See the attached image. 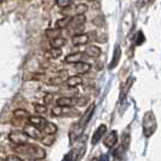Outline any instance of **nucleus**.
<instances>
[{
	"instance_id": "obj_27",
	"label": "nucleus",
	"mask_w": 161,
	"mask_h": 161,
	"mask_svg": "<svg viewBox=\"0 0 161 161\" xmlns=\"http://www.w3.org/2000/svg\"><path fill=\"white\" fill-rule=\"evenodd\" d=\"M57 6H59V8H67L68 6H70L73 4V1H70V0H58V1H56Z\"/></svg>"
},
{
	"instance_id": "obj_22",
	"label": "nucleus",
	"mask_w": 161,
	"mask_h": 161,
	"mask_svg": "<svg viewBox=\"0 0 161 161\" xmlns=\"http://www.w3.org/2000/svg\"><path fill=\"white\" fill-rule=\"evenodd\" d=\"M91 69V65L86 62H79L75 64V70L79 73V74H85V73H89Z\"/></svg>"
},
{
	"instance_id": "obj_11",
	"label": "nucleus",
	"mask_w": 161,
	"mask_h": 161,
	"mask_svg": "<svg viewBox=\"0 0 161 161\" xmlns=\"http://www.w3.org/2000/svg\"><path fill=\"white\" fill-rule=\"evenodd\" d=\"M57 105L58 107H69L72 108L74 104L78 103V99L75 97H61L57 99Z\"/></svg>"
},
{
	"instance_id": "obj_13",
	"label": "nucleus",
	"mask_w": 161,
	"mask_h": 161,
	"mask_svg": "<svg viewBox=\"0 0 161 161\" xmlns=\"http://www.w3.org/2000/svg\"><path fill=\"white\" fill-rule=\"evenodd\" d=\"M85 53L84 52H76V53H70V55H68V56L65 57V63H74V64H76V63H79V62H82V59L85 58Z\"/></svg>"
},
{
	"instance_id": "obj_33",
	"label": "nucleus",
	"mask_w": 161,
	"mask_h": 161,
	"mask_svg": "<svg viewBox=\"0 0 161 161\" xmlns=\"http://www.w3.org/2000/svg\"><path fill=\"white\" fill-rule=\"evenodd\" d=\"M22 161H36V160H34V159H28V158H27V159H24V160H22Z\"/></svg>"
},
{
	"instance_id": "obj_29",
	"label": "nucleus",
	"mask_w": 161,
	"mask_h": 161,
	"mask_svg": "<svg viewBox=\"0 0 161 161\" xmlns=\"http://www.w3.org/2000/svg\"><path fill=\"white\" fill-rule=\"evenodd\" d=\"M144 42V34L142 32L137 33V39H136V44L137 45H142Z\"/></svg>"
},
{
	"instance_id": "obj_14",
	"label": "nucleus",
	"mask_w": 161,
	"mask_h": 161,
	"mask_svg": "<svg viewBox=\"0 0 161 161\" xmlns=\"http://www.w3.org/2000/svg\"><path fill=\"white\" fill-rule=\"evenodd\" d=\"M82 132H84V130H81L80 127H78L74 124V126H73L70 132H69V142H70V144H73L74 142H76L82 136Z\"/></svg>"
},
{
	"instance_id": "obj_17",
	"label": "nucleus",
	"mask_w": 161,
	"mask_h": 161,
	"mask_svg": "<svg viewBox=\"0 0 161 161\" xmlns=\"http://www.w3.org/2000/svg\"><path fill=\"white\" fill-rule=\"evenodd\" d=\"M120 57H121V48L119 45H116L115 46V50H114V55H113V58H112V62L109 63V69H114L118 63H119V61H120Z\"/></svg>"
},
{
	"instance_id": "obj_4",
	"label": "nucleus",
	"mask_w": 161,
	"mask_h": 161,
	"mask_svg": "<svg viewBox=\"0 0 161 161\" xmlns=\"http://www.w3.org/2000/svg\"><path fill=\"white\" fill-rule=\"evenodd\" d=\"M22 132H23L28 138H32V139H35V141H40L41 138H42V135H41L40 130H38L35 126L31 125L29 122L24 125Z\"/></svg>"
},
{
	"instance_id": "obj_28",
	"label": "nucleus",
	"mask_w": 161,
	"mask_h": 161,
	"mask_svg": "<svg viewBox=\"0 0 161 161\" xmlns=\"http://www.w3.org/2000/svg\"><path fill=\"white\" fill-rule=\"evenodd\" d=\"M48 55H50V57H52V58H58V57L62 55V50L61 48H51L50 52H48Z\"/></svg>"
},
{
	"instance_id": "obj_18",
	"label": "nucleus",
	"mask_w": 161,
	"mask_h": 161,
	"mask_svg": "<svg viewBox=\"0 0 161 161\" xmlns=\"http://www.w3.org/2000/svg\"><path fill=\"white\" fill-rule=\"evenodd\" d=\"M82 78L81 76H78V75H74V76H69L67 80H65V84L67 86L69 87H75V86H79L82 84Z\"/></svg>"
},
{
	"instance_id": "obj_16",
	"label": "nucleus",
	"mask_w": 161,
	"mask_h": 161,
	"mask_svg": "<svg viewBox=\"0 0 161 161\" xmlns=\"http://www.w3.org/2000/svg\"><path fill=\"white\" fill-rule=\"evenodd\" d=\"M133 81H135V79H133L132 76H130L129 79L126 80V82L122 85V87H121V91H120V101L125 99V97H126V95H127V92H129L130 90H131V86H132Z\"/></svg>"
},
{
	"instance_id": "obj_1",
	"label": "nucleus",
	"mask_w": 161,
	"mask_h": 161,
	"mask_svg": "<svg viewBox=\"0 0 161 161\" xmlns=\"http://www.w3.org/2000/svg\"><path fill=\"white\" fill-rule=\"evenodd\" d=\"M14 150L16 153L21 154V155H24L27 156L28 159H44L46 156V152L45 149H42L41 147L39 145H35V144H22V145H18V147H15Z\"/></svg>"
},
{
	"instance_id": "obj_7",
	"label": "nucleus",
	"mask_w": 161,
	"mask_h": 161,
	"mask_svg": "<svg viewBox=\"0 0 161 161\" xmlns=\"http://www.w3.org/2000/svg\"><path fill=\"white\" fill-rule=\"evenodd\" d=\"M76 110H74L73 108L69 107H55L52 109V115L53 116H75L76 115Z\"/></svg>"
},
{
	"instance_id": "obj_2",
	"label": "nucleus",
	"mask_w": 161,
	"mask_h": 161,
	"mask_svg": "<svg viewBox=\"0 0 161 161\" xmlns=\"http://www.w3.org/2000/svg\"><path fill=\"white\" fill-rule=\"evenodd\" d=\"M156 130V120L153 112H148L143 119V133L145 137H150Z\"/></svg>"
},
{
	"instance_id": "obj_15",
	"label": "nucleus",
	"mask_w": 161,
	"mask_h": 161,
	"mask_svg": "<svg viewBox=\"0 0 161 161\" xmlns=\"http://www.w3.org/2000/svg\"><path fill=\"white\" fill-rule=\"evenodd\" d=\"M84 53H85V56H89V57H91V58H97V57L101 56L102 51H101V48L98 47V46L91 45L89 47H86Z\"/></svg>"
},
{
	"instance_id": "obj_21",
	"label": "nucleus",
	"mask_w": 161,
	"mask_h": 161,
	"mask_svg": "<svg viewBox=\"0 0 161 161\" xmlns=\"http://www.w3.org/2000/svg\"><path fill=\"white\" fill-rule=\"evenodd\" d=\"M67 44V39L65 38H62V36H58L56 39H52L50 40V45L52 48H61L63 45Z\"/></svg>"
},
{
	"instance_id": "obj_19",
	"label": "nucleus",
	"mask_w": 161,
	"mask_h": 161,
	"mask_svg": "<svg viewBox=\"0 0 161 161\" xmlns=\"http://www.w3.org/2000/svg\"><path fill=\"white\" fill-rule=\"evenodd\" d=\"M45 135H55L57 132V126L55 124H52V122H48L46 121V124L44 125V127L41 130Z\"/></svg>"
},
{
	"instance_id": "obj_9",
	"label": "nucleus",
	"mask_w": 161,
	"mask_h": 161,
	"mask_svg": "<svg viewBox=\"0 0 161 161\" xmlns=\"http://www.w3.org/2000/svg\"><path fill=\"white\" fill-rule=\"evenodd\" d=\"M118 142V132L116 131H110L104 138V145L108 149H112L116 145Z\"/></svg>"
},
{
	"instance_id": "obj_10",
	"label": "nucleus",
	"mask_w": 161,
	"mask_h": 161,
	"mask_svg": "<svg viewBox=\"0 0 161 161\" xmlns=\"http://www.w3.org/2000/svg\"><path fill=\"white\" fill-rule=\"evenodd\" d=\"M73 45L75 46H79V45H85L90 41L89 34H85V33H81V34H76V35H73L72 38Z\"/></svg>"
},
{
	"instance_id": "obj_8",
	"label": "nucleus",
	"mask_w": 161,
	"mask_h": 161,
	"mask_svg": "<svg viewBox=\"0 0 161 161\" xmlns=\"http://www.w3.org/2000/svg\"><path fill=\"white\" fill-rule=\"evenodd\" d=\"M105 132H107V126L105 125H99L97 130L95 131V133H93V136H92V139H91V143L93 145H96L102 138L104 137Z\"/></svg>"
},
{
	"instance_id": "obj_32",
	"label": "nucleus",
	"mask_w": 161,
	"mask_h": 161,
	"mask_svg": "<svg viewBox=\"0 0 161 161\" xmlns=\"http://www.w3.org/2000/svg\"><path fill=\"white\" fill-rule=\"evenodd\" d=\"M51 101H52V95H46V97H45V102H46V104L51 103Z\"/></svg>"
},
{
	"instance_id": "obj_26",
	"label": "nucleus",
	"mask_w": 161,
	"mask_h": 161,
	"mask_svg": "<svg viewBox=\"0 0 161 161\" xmlns=\"http://www.w3.org/2000/svg\"><path fill=\"white\" fill-rule=\"evenodd\" d=\"M34 109H35V112L39 114V115H44V114L47 113V105L34 104Z\"/></svg>"
},
{
	"instance_id": "obj_3",
	"label": "nucleus",
	"mask_w": 161,
	"mask_h": 161,
	"mask_svg": "<svg viewBox=\"0 0 161 161\" xmlns=\"http://www.w3.org/2000/svg\"><path fill=\"white\" fill-rule=\"evenodd\" d=\"M86 22V18L85 15H78V16H73L70 23L68 24V29L70 33H75L74 35L76 34H81V31L84 28V24Z\"/></svg>"
},
{
	"instance_id": "obj_25",
	"label": "nucleus",
	"mask_w": 161,
	"mask_h": 161,
	"mask_svg": "<svg viewBox=\"0 0 161 161\" xmlns=\"http://www.w3.org/2000/svg\"><path fill=\"white\" fill-rule=\"evenodd\" d=\"M45 136H46V137L40 139L41 142L45 145H48V147L53 144V142H55V135H45Z\"/></svg>"
},
{
	"instance_id": "obj_12",
	"label": "nucleus",
	"mask_w": 161,
	"mask_h": 161,
	"mask_svg": "<svg viewBox=\"0 0 161 161\" xmlns=\"http://www.w3.org/2000/svg\"><path fill=\"white\" fill-rule=\"evenodd\" d=\"M28 122L33 125V126H35L38 130H42L44 127V125L46 124V120L42 118V116H36V115H31L29 116V119H28Z\"/></svg>"
},
{
	"instance_id": "obj_24",
	"label": "nucleus",
	"mask_w": 161,
	"mask_h": 161,
	"mask_svg": "<svg viewBox=\"0 0 161 161\" xmlns=\"http://www.w3.org/2000/svg\"><path fill=\"white\" fill-rule=\"evenodd\" d=\"M45 34H46V36H47L50 40H52V39H56L58 36H61V31H59V29H56V28H53V29H47Z\"/></svg>"
},
{
	"instance_id": "obj_30",
	"label": "nucleus",
	"mask_w": 161,
	"mask_h": 161,
	"mask_svg": "<svg viewBox=\"0 0 161 161\" xmlns=\"http://www.w3.org/2000/svg\"><path fill=\"white\" fill-rule=\"evenodd\" d=\"M6 161H22V159L18 158L17 155H10V156H8Z\"/></svg>"
},
{
	"instance_id": "obj_6",
	"label": "nucleus",
	"mask_w": 161,
	"mask_h": 161,
	"mask_svg": "<svg viewBox=\"0 0 161 161\" xmlns=\"http://www.w3.org/2000/svg\"><path fill=\"white\" fill-rule=\"evenodd\" d=\"M95 109H96V105L95 104H91L87 108V110L85 112V114L81 116L80 119H79V121L75 124L78 127H80L81 130H85V127H86V125L89 124L90 119L92 118V114L95 113Z\"/></svg>"
},
{
	"instance_id": "obj_23",
	"label": "nucleus",
	"mask_w": 161,
	"mask_h": 161,
	"mask_svg": "<svg viewBox=\"0 0 161 161\" xmlns=\"http://www.w3.org/2000/svg\"><path fill=\"white\" fill-rule=\"evenodd\" d=\"M14 116L16 118V119H18V120H22V121H28V119H29V113L28 112H25V110H23V109H17V110H15V113H14Z\"/></svg>"
},
{
	"instance_id": "obj_5",
	"label": "nucleus",
	"mask_w": 161,
	"mask_h": 161,
	"mask_svg": "<svg viewBox=\"0 0 161 161\" xmlns=\"http://www.w3.org/2000/svg\"><path fill=\"white\" fill-rule=\"evenodd\" d=\"M8 139H10L11 143L17 144V147L28 143V137L24 135L22 131H12V132H10Z\"/></svg>"
},
{
	"instance_id": "obj_20",
	"label": "nucleus",
	"mask_w": 161,
	"mask_h": 161,
	"mask_svg": "<svg viewBox=\"0 0 161 161\" xmlns=\"http://www.w3.org/2000/svg\"><path fill=\"white\" fill-rule=\"evenodd\" d=\"M70 21H72V16H65L63 18H59V19H57L56 21V27L57 29H63V28H67L68 27V24L70 23Z\"/></svg>"
},
{
	"instance_id": "obj_34",
	"label": "nucleus",
	"mask_w": 161,
	"mask_h": 161,
	"mask_svg": "<svg viewBox=\"0 0 161 161\" xmlns=\"http://www.w3.org/2000/svg\"><path fill=\"white\" fill-rule=\"evenodd\" d=\"M90 161H98V159H97V158H92Z\"/></svg>"
},
{
	"instance_id": "obj_31",
	"label": "nucleus",
	"mask_w": 161,
	"mask_h": 161,
	"mask_svg": "<svg viewBox=\"0 0 161 161\" xmlns=\"http://www.w3.org/2000/svg\"><path fill=\"white\" fill-rule=\"evenodd\" d=\"M98 161H109V155L108 154H103V155H101L99 156V159Z\"/></svg>"
}]
</instances>
